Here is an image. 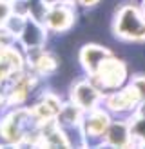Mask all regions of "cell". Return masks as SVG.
I'll return each mask as SVG.
<instances>
[{
    "instance_id": "cell-1",
    "label": "cell",
    "mask_w": 145,
    "mask_h": 149,
    "mask_svg": "<svg viewBox=\"0 0 145 149\" xmlns=\"http://www.w3.org/2000/svg\"><path fill=\"white\" fill-rule=\"evenodd\" d=\"M114 35L127 42L145 40V15L130 4L120 6L114 18Z\"/></svg>"
},
{
    "instance_id": "cell-2",
    "label": "cell",
    "mask_w": 145,
    "mask_h": 149,
    "mask_svg": "<svg viewBox=\"0 0 145 149\" xmlns=\"http://www.w3.org/2000/svg\"><path fill=\"white\" fill-rule=\"evenodd\" d=\"M42 24L49 33H67L75 24V4L71 0H56L53 4H46Z\"/></svg>"
},
{
    "instance_id": "cell-3",
    "label": "cell",
    "mask_w": 145,
    "mask_h": 149,
    "mask_svg": "<svg viewBox=\"0 0 145 149\" xmlns=\"http://www.w3.org/2000/svg\"><path fill=\"white\" fill-rule=\"evenodd\" d=\"M127 78V68L125 64L118 58H114L113 55L107 58L98 68V71L93 74V80L96 82V86L100 89H116L120 87Z\"/></svg>"
},
{
    "instance_id": "cell-4",
    "label": "cell",
    "mask_w": 145,
    "mask_h": 149,
    "mask_svg": "<svg viewBox=\"0 0 145 149\" xmlns=\"http://www.w3.org/2000/svg\"><path fill=\"white\" fill-rule=\"evenodd\" d=\"M71 102L76 104V106L84 111V113H89V111L96 109L102 102V89L98 86H94L93 82L87 80H78L75 82V86L71 87L69 91Z\"/></svg>"
},
{
    "instance_id": "cell-5",
    "label": "cell",
    "mask_w": 145,
    "mask_h": 149,
    "mask_svg": "<svg viewBox=\"0 0 145 149\" xmlns=\"http://www.w3.org/2000/svg\"><path fill=\"white\" fill-rule=\"evenodd\" d=\"M26 64H27L29 71L35 73L38 78L51 77V74H55L56 69H58L56 55H53L51 51H47L46 46L29 49L26 53Z\"/></svg>"
},
{
    "instance_id": "cell-6",
    "label": "cell",
    "mask_w": 145,
    "mask_h": 149,
    "mask_svg": "<svg viewBox=\"0 0 145 149\" xmlns=\"http://www.w3.org/2000/svg\"><path fill=\"white\" fill-rule=\"evenodd\" d=\"M47 33L49 31L46 29V26L42 24V20L27 15L24 26H22L20 33L17 36V42L26 51L35 49V47H42V46H46V42H47Z\"/></svg>"
},
{
    "instance_id": "cell-7",
    "label": "cell",
    "mask_w": 145,
    "mask_h": 149,
    "mask_svg": "<svg viewBox=\"0 0 145 149\" xmlns=\"http://www.w3.org/2000/svg\"><path fill=\"white\" fill-rule=\"evenodd\" d=\"M140 104V96H138L136 89L133 86H127L116 93H111L105 98V106L109 111H116V113H123V111H133Z\"/></svg>"
},
{
    "instance_id": "cell-8",
    "label": "cell",
    "mask_w": 145,
    "mask_h": 149,
    "mask_svg": "<svg viewBox=\"0 0 145 149\" xmlns=\"http://www.w3.org/2000/svg\"><path fill=\"white\" fill-rule=\"evenodd\" d=\"M109 56H111V51L107 47L100 46V44H87V46H84L82 51H80V64H82L84 69L93 77Z\"/></svg>"
},
{
    "instance_id": "cell-9",
    "label": "cell",
    "mask_w": 145,
    "mask_h": 149,
    "mask_svg": "<svg viewBox=\"0 0 145 149\" xmlns=\"http://www.w3.org/2000/svg\"><path fill=\"white\" fill-rule=\"evenodd\" d=\"M89 116L82 118V125H84V136H91V138H100L105 135V131L109 127V124H111V120H109V115L105 113V111L102 109H93L89 111Z\"/></svg>"
},
{
    "instance_id": "cell-10",
    "label": "cell",
    "mask_w": 145,
    "mask_h": 149,
    "mask_svg": "<svg viewBox=\"0 0 145 149\" xmlns=\"http://www.w3.org/2000/svg\"><path fill=\"white\" fill-rule=\"evenodd\" d=\"M104 138H105L107 146H114V147L133 146V131H130V124H125V122L109 124Z\"/></svg>"
},
{
    "instance_id": "cell-11",
    "label": "cell",
    "mask_w": 145,
    "mask_h": 149,
    "mask_svg": "<svg viewBox=\"0 0 145 149\" xmlns=\"http://www.w3.org/2000/svg\"><path fill=\"white\" fill-rule=\"evenodd\" d=\"M13 15V0H0V26H4Z\"/></svg>"
},
{
    "instance_id": "cell-12",
    "label": "cell",
    "mask_w": 145,
    "mask_h": 149,
    "mask_svg": "<svg viewBox=\"0 0 145 149\" xmlns=\"http://www.w3.org/2000/svg\"><path fill=\"white\" fill-rule=\"evenodd\" d=\"M130 86L136 89L138 96H140V102L145 100V77H134L130 80Z\"/></svg>"
},
{
    "instance_id": "cell-13",
    "label": "cell",
    "mask_w": 145,
    "mask_h": 149,
    "mask_svg": "<svg viewBox=\"0 0 145 149\" xmlns=\"http://www.w3.org/2000/svg\"><path fill=\"white\" fill-rule=\"evenodd\" d=\"M98 2H100V0H78L80 6L89 7V9H91V7H94V6H98Z\"/></svg>"
},
{
    "instance_id": "cell-14",
    "label": "cell",
    "mask_w": 145,
    "mask_h": 149,
    "mask_svg": "<svg viewBox=\"0 0 145 149\" xmlns=\"http://www.w3.org/2000/svg\"><path fill=\"white\" fill-rule=\"evenodd\" d=\"M142 13L145 15V0H143V2H142Z\"/></svg>"
}]
</instances>
